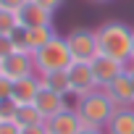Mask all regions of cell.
Here are the masks:
<instances>
[{"instance_id": "603a6c76", "label": "cell", "mask_w": 134, "mask_h": 134, "mask_svg": "<svg viewBox=\"0 0 134 134\" xmlns=\"http://www.w3.org/2000/svg\"><path fill=\"white\" fill-rule=\"evenodd\" d=\"M0 134H21V126L16 121H0Z\"/></svg>"}, {"instance_id": "ac0fdd59", "label": "cell", "mask_w": 134, "mask_h": 134, "mask_svg": "<svg viewBox=\"0 0 134 134\" xmlns=\"http://www.w3.org/2000/svg\"><path fill=\"white\" fill-rule=\"evenodd\" d=\"M16 110H19V103L13 97L0 100V121H16Z\"/></svg>"}, {"instance_id": "83f0119b", "label": "cell", "mask_w": 134, "mask_h": 134, "mask_svg": "<svg viewBox=\"0 0 134 134\" xmlns=\"http://www.w3.org/2000/svg\"><path fill=\"white\" fill-rule=\"evenodd\" d=\"M131 66H134V40H131Z\"/></svg>"}, {"instance_id": "277c9868", "label": "cell", "mask_w": 134, "mask_h": 134, "mask_svg": "<svg viewBox=\"0 0 134 134\" xmlns=\"http://www.w3.org/2000/svg\"><path fill=\"white\" fill-rule=\"evenodd\" d=\"M66 45H69L74 60L90 63V60L97 55V34H95V29H87V26L71 29L69 34H66Z\"/></svg>"}, {"instance_id": "7402d4cb", "label": "cell", "mask_w": 134, "mask_h": 134, "mask_svg": "<svg viewBox=\"0 0 134 134\" xmlns=\"http://www.w3.org/2000/svg\"><path fill=\"white\" fill-rule=\"evenodd\" d=\"M29 3V0H0V8H5V11H13V13H19L24 5Z\"/></svg>"}, {"instance_id": "5b68a950", "label": "cell", "mask_w": 134, "mask_h": 134, "mask_svg": "<svg viewBox=\"0 0 134 134\" xmlns=\"http://www.w3.org/2000/svg\"><path fill=\"white\" fill-rule=\"evenodd\" d=\"M66 74H69V87H71L74 97H82V95H90L92 90H100L97 79L92 74V66L84 63V60H74L69 69H66Z\"/></svg>"}, {"instance_id": "4fadbf2b", "label": "cell", "mask_w": 134, "mask_h": 134, "mask_svg": "<svg viewBox=\"0 0 134 134\" xmlns=\"http://www.w3.org/2000/svg\"><path fill=\"white\" fill-rule=\"evenodd\" d=\"M105 134H134V108H116L105 126Z\"/></svg>"}, {"instance_id": "484cf974", "label": "cell", "mask_w": 134, "mask_h": 134, "mask_svg": "<svg viewBox=\"0 0 134 134\" xmlns=\"http://www.w3.org/2000/svg\"><path fill=\"white\" fill-rule=\"evenodd\" d=\"M79 134H105V129H87V126H84Z\"/></svg>"}, {"instance_id": "2e32d148", "label": "cell", "mask_w": 134, "mask_h": 134, "mask_svg": "<svg viewBox=\"0 0 134 134\" xmlns=\"http://www.w3.org/2000/svg\"><path fill=\"white\" fill-rule=\"evenodd\" d=\"M16 124H19V126H37V124H45V116L40 113V108H37L34 103L19 105V110H16Z\"/></svg>"}, {"instance_id": "3957f363", "label": "cell", "mask_w": 134, "mask_h": 134, "mask_svg": "<svg viewBox=\"0 0 134 134\" xmlns=\"http://www.w3.org/2000/svg\"><path fill=\"white\" fill-rule=\"evenodd\" d=\"M32 55H34V69H37L40 76L42 74H53V71H66L74 63L71 50H69V45H66V37H60V34L53 37L45 47H40Z\"/></svg>"}, {"instance_id": "4316f807", "label": "cell", "mask_w": 134, "mask_h": 134, "mask_svg": "<svg viewBox=\"0 0 134 134\" xmlns=\"http://www.w3.org/2000/svg\"><path fill=\"white\" fill-rule=\"evenodd\" d=\"M129 76H131V87H134V66H129Z\"/></svg>"}, {"instance_id": "d4e9b609", "label": "cell", "mask_w": 134, "mask_h": 134, "mask_svg": "<svg viewBox=\"0 0 134 134\" xmlns=\"http://www.w3.org/2000/svg\"><path fill=\"white\" fill-rule=\"evenodd\" d=\"M21 134H47L45 124H37V126H21Z\"/></svg>"}, {"instance_id": "e0dca14e", "label": "cell", "mask_w": 134, "mask_h": 134, "mask_svg": "<svg viewBox=\"0 0 134 134\" xmlns=\"http://www.w3.org/2000/svg\"><path fill=\"white\" fill-rule=\"evenodd\" d=\"M19 26H21V24H19V13L0 8V34H13Z\"/></svg>"}, {"instance_id": "f546056e", "label": "cell", "mask_w": 134, "mask_h": 134, "mask_svg": "<svg viewBox=\"0 0 134 134\" xmlns=\"http://www.w3.org/2000/svg\"><path fill=\"white\" fill-rule=\"evenodd\" d=\"M0 76H3V66H0Z\"/></svg>"}, {"instance_id": "30bf717a", "label": "cell", "mask_w": 134, "mask_h": 134, "mask_svg": "<svg viewBox=\"0 0 134 134\" xmlns=\"http://www.w3.org/2000/svg\"><path fill=\"white\" fill-rule=\"evenodd\" d=\"M19 24L24 29H37V26H53V13L42 8L40 3L29 0V3L19 11Z\"/></svg>"}, {"instance_id": "52a82bcc", "label": "cell", "mask_w": 134, "mask_h": 134, "mask_svg": "<svg viewBox=\"0 0 134 134\" xmlns=\"http://www.w3.org/2000/svg\"><path fill=\"white\" fill-rule=\"evenodd\" d=\"M0 66H3V76H8L11 82H19V79H24V76L37 74V69H34V55H32V53H16V50H13L8 58L0 60Z\"/></svg>"}, {"instance_id": "7c38bea8", "label": "cell", "mask_w": 134, "mask_h": 134, "mask_svg": "<svg viewBox=\"0 0 134 134\" xmlns=\"http://www.w3.org/2000/svg\"><path fill=\"white\" fill-rule=\"evenodd\" d=\"M40 90H42V79H40V74L24 76V79L13 82V100H16L19 105H29V103L37 100Z\"/></svg>"}, {"instance_id": "cb8c5ba5", "label": "cell", "mask_w": 134, "mask_h": 134, "mask_svg": "<svg viewBox=\"0 0 134 134\" xmlns=\"http://www.w3.org/2000/svg\"><path fill=\"white\" fill-rule=\"evenodd\" d=\"M34 3H40L42 8H47L50 13H55V11H58V8H60L63 3H66V0H34Z\"/></svg>"}, {"instance_id": "ba28073f", "label": "cell", "mask_w": 134, "mask_h": 134, "mask_svg": "<svg viewBox=\"0 0 134 134\" xmlns=\"http://www.w3.org/2000/svg\"><path fill=\"white\" fill-rule=\"evenodd\" d=\"M105 95L113 100L116 108H134V87H131V76H129V69L113 79L108 87H105Z\"/></svg>"}, {"instance_id": "8992f818", "label": "cell", "mask_w": 134, "mask_h": 134, "mask_svg": "<svg viewBox=\"0 0 134 134\" xmlns=\"http://www.w3.org/2000/svg\"><path fill=\"white\" fill-rule=\"evenodd\" d=\"M90 66H92V74H95L100 90H105L113 79H118V76L129 69L126 63H121V60H116V58H108V55H100V53L90 60Z\"/></svg>"}, {"instance_id": "f1b7e54d", "label": "cell", "mask_w": 134, "mask_h": 134, "mask_svg": "<svg viewBox=\"0 0 134 134\" xmlns=\"http://www.w3.org/2000/svg\"><path fill=\"white\" fill-rule=\"evenodd\" d=\"M92 3H108V0H92Z\"/></svg>"}, {"instance_id": "d6986e66", "label": "cell", "mask_w": 134, "mask_h": 134, "mask_svg": "<svg viewBox=\"0 0 134 134\" xmlns=\"http://www.w3.org/2000/svg\"><path fill=\"white\" fill-rule=\"evenodd\" d=\"M11 42H13V50L16 53H29V40H26V29L24 26H19L11 34Z\"/></svg>"}, {"instance_id": "7a4b0ae2", "label": "cell", "mask_w": 134, "mask_h": 134, "mask_svg": "<svg viewBox=\"0 0 134 134\" xmlns=\"http://www.w3.org/2000/svg\"><path fill=\"white\" fill-rule=\"evenodd\" d=\"M74 110L79 113L82 126H87V129H105L108 121H110V116L116 113V105L105 95V90H92L90 95L76 97Z\"/></svg>"}, {"instance_id": "9c48e42d", "label": "cell", "mask_w": 134, "mask_h": 134, "mask_svg": "<svg viewBox=\"0 0 134 134\" xmlns=\"http://www.w3.org/2000/svg\"><path fill=\"white\" fill-rule=\"evenodd\" d=\"M45 129H47V134H79L84 126H82V118L74 108H66V110L55 113L53 118H47Z\"/></svg>"}, {"instance_id": "8fae6325", "label": "cell", "mask_w": 134, "mask_h": 134, "mask_svg": "<svg viewBox=\"0 0 134 134\" xmlns=\"http://www.w3.org/2000/svg\"><path fill=\"white\" fill-rule=\"evenodd\" d=\"M34 105L40 108V113L45 116V121H47V118H53L55 113H60V110L69 108V103H66V95H58V92H53V90H47V87H42V90H40V95H37Z\"/></svg>"}, {"instance_id": "6da1fadb", "label": "cell", "mask_w": 134, "mask_h": 134, "mask_svg": "<svg viewBox=\"0 0 134 134\" xmlns=\"http://www.w3.org/2000/svg\"><path fill=\"white\" fill-rule=\"evenodd\" d=\"M97 34V53L116 58L121 63H131V40H134V29L124 21H105L95 29Z\"/></svg>"}, {"instance_id": "ffe728a7", "label": "cell", "mask_w": 134, "mask_h": 134, "mask_svg": "<svg viewBox=\"0 0 134 134\" xmlns=\"http://www.w3.org/2000/svg\"><path fill=\"white\" fill-rule=\"evenodd\" d=\"M13 53V42H11V34H0V60L8 58Z\"/></svg>"}, {"instance_id": "44dd1931", "label": "cell", "mask_w": 134, "mask_h": 134, "mask_svg": "<svg viewBox=\"0 0 134 134\" xmlns=\"http://www.w3.org/2000/svg\"><path fill=\"white\" fill-rule=\"evenodd\" d=\"M13 97V82L8 76H0V100H8Z\"/></svg>"}, {"instance_id": "9a60e30c", "label": "cell", "mask_w": 134, "mask_h": 134, "mask_svg": "<svg viewBox=\"0 0 134 134\" xmlns=\"http://www.w3.org/2000/svg\"><path fill=\"white\" fill-rule=\"evenodd\" d=\"M40 79H42V87H47V90H53V92H58V95H66V97L71 95V87H69V74H66V71L42 74Z\"/></svg>"}, {"instance_id": "5bb4252c", "label": "cell", "mask_w": 134, "mask_h": 134, "mask_svg": "<svg viewBox=\"0 0 134 134\" xmlns=\"http://www.w3.org/2000/svg\"><path fill=\"white\" fill-rule=\"evenodd\" d=\"M53 37H58L55 26H37V29H26V40H29V53H37L40 47H45Z\"/></svg>"}]
</instances>
